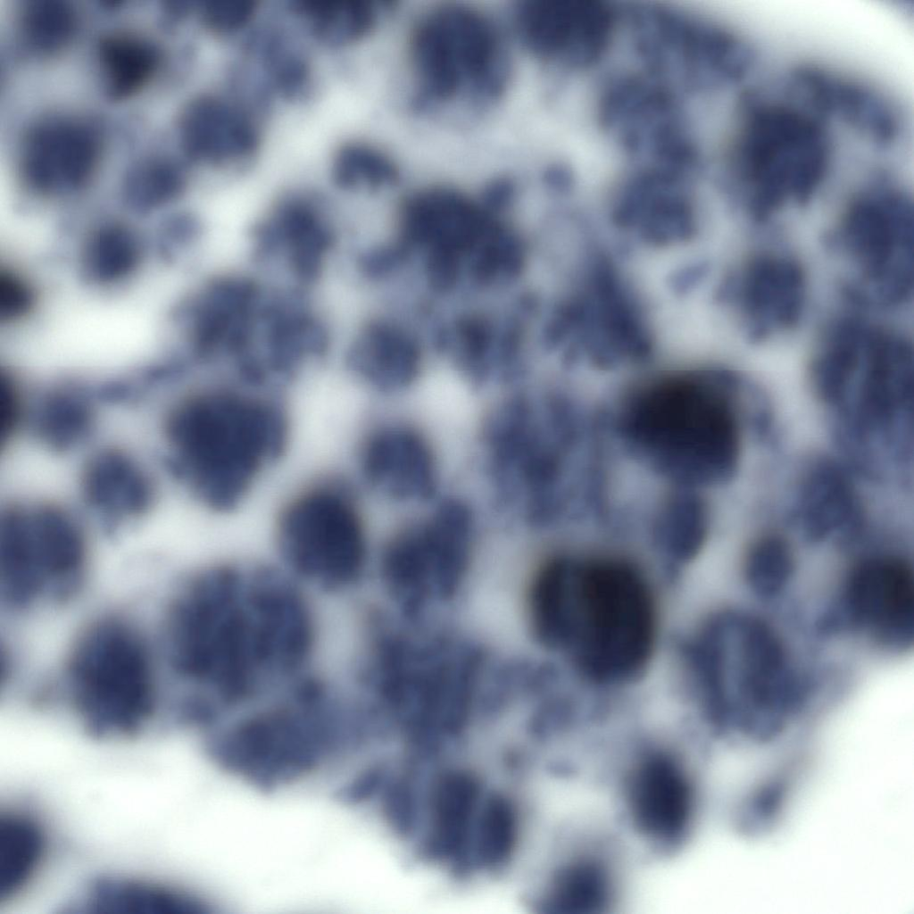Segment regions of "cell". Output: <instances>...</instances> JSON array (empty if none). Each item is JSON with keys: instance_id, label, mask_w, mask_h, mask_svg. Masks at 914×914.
<instances>
[{"instance_id": "obj_1", "label": "cell", "mask_w": 914, "mask_h": 914, "mask_svg": "<svg viewBox=\"0 0 914 914\" xmlns=\"http://www.w3.org/2000/svg\"><path fill=\"white\" fill-rule=\"evenodd\" d=\"M314 635L310 604L285 573L225 563L179 593L169 646L173 668L197 691L188 706L212 721L298 676Z\"/></svg>"}, {"instance_id": "obj_2", "label": "cell", "mask_w": 914, "mask_h": 914, "mask_svg": "<svg viewBox=\"0 0 914 914\" xmlns=\"http://www.w3.org/2000/svg\"><path fill=\"white\" fill-rule=\"evenodd\" d=\"M535 619L544 645L569 652L586 676L602 683L637 676L654 644L648 586L619 560L563 558L537 591Z\"/></svg>"}, {"instance_id": "obj_3", "label": "cell", "mask_w": 914, "mask_h": 914, "mask_svg": "<svg viewBox=\"0 0 914 914\" xmlns=\"http://www.w3.org/2000/svg\"><path fill=\"white\" fill-rule=\"evenodd\" d=\"M238 383L187 396L165 424L171 470L217 511L237 506L287 441L281 403L265 389Z\"/></svg>"}, {"instance_id": "obj_4", "label": "cell", "mask_w": 914, "mask_h": 914, "mask_svg": "<svg viewBox=\"0 0 914 914\" xmlns=\"http://www.w3.org/2000/svg\"><path fill=\"white\" fill-rule=\"evenodd\" d=\"M694 658L708 718L719 732L769 740L803 704L806 682L776 631L756 616L730 611L715 617Z\"/></svg>"}, {"instance_id": "obj_5", "label": "cell", "mask_w": 914, "mask_h": 914, "mask_svg": "<svg viewBox=\"0 0 914 914\" xmlns=\"http://www.w3.org/2000/svg\"><path fill=\"white\" fill-rule=\"evenodd\" d=\"M729 170L747 211L769 218L788 204L812 199L827 177L831 141L811 110L745 99Z\"/></svg>"}, {"instance_id": "obj_6", "label": "cell", "mask_w": 914, "mask_h": 914, "mask_svg": "<svg viewBox=\"0 0 914 914\" xmlns=\"http://www.w3.org/2000/svg\"><path fill=\"white\" fill-rule=\"evenodd\" d=\"M414 106L428 111L462 100L482 108L498 100L509 79L501 35L482 12L461 4L436 8L411 41Z\"/></svg>"}, {"instance_id": "obj_7", "label": "cell", "mask_w": 914, "mask_h": 914, "mask_svg": "<svg viewBox=\"0 0 914 914\" xmlns=\"http://www.w3.org/2000/svg\"><path fill=\"white\" fill-rule=\"evenodd\" d=\"M710 378L661 379L642 393L630 414L632 434L647 448L712 479L732 476L739 428L732 404Z\"/></svg>"}, {"instance_id": "obj_8", "label": "cell", "mask_w": 914, "mask_h": 914, "mask_svg": "<svg viewBox=\"0 0 914 914\" xmlns=\"http://www.w3.org/2000/svg\"><path fill=\"white\" fill-rule=\"evenodd\" d=\"M633 46L648 72L677 94L714 92L751 71L755 51L742 36L701 15L663 5L627 11Z\"/></svg>"}, {"instance_id": "obj_9", "label": "cell", "mask_w": 914, "mask_h": 914, "mask_svg": "<svg viewBox=\"0 0 914 914\" xmlns=\"http://www.w3.org/2000/svg\"><path fill=\"white\" fill-rule=\"evenodd\" d=\"M276 534L285 571L301 585L340 593L362 576L366 528L356 496L341 480L298 493L282 510Z\"/></svg>"}, {"instance_id": "obj_10", "label": "cell", "mask_w": 914, "mask_h": 914, "mask_svg": "<svg viewBox=\"0 0 914 914\" xmlns=\"http://www.w3.org/2000/svg\"><path fill=\"white\" fill-rule=\"evenodd\" d=\"M68 675L75 706L95 735L134 734L153 712L151 660L126 621L107 619L90 627L71 656Z\"/></svg>"}, {"instance_id": "obj_11", "label": "cell", "mask_w": 914, "mask_h": 914, "mask_svg": "<svg viewBox=\"0 0 914 914\" xmlns=\"http://www.w3.org/2000/svg\"><path fill=\"white\" fill-rule=\"evenodd\" d=\"M85 561L82 531L64 509L21 503L1 514L0 596L7 609L66 601L82 583Z\"/></svg>"}, {"instance_id": "obj_12", "label": "cell", "mask_w": 914, "mask_h": 914, "mask_svg": "<svg viewBox=\"0 0 914 914\" xmlns=\"http://www.w3.org/2000/svg\"><path fill=\"white\" fill-rule=\"evenodd\" d=\"M344 240L342 221L323 195L290 189L248 222L245 265L272 284L317 294Z\"/></svg>"}, {"instance_id": "obj_13", "label": "cell", "mask_w": 914, "mask_h": 914, "mask_svg": "<svg viewBox=\"0 0 914 914\" xmlns=\"http://www.w3.org/2000/svg\"><path fill=\"white\" fill-rule=\"evenodd\" d=\"M912 204L907 194L878 178L851 202L834 242L855 270L861 299L904 302L913 284Z\"/></svg>"}, {"instance_id": "obj_14", "label": "cell", "mask_w": 914, "mask_h": 914, "mask_svg": "<svg viewBox=\"0 0 914 914\" xmlns=\"http://www.w3.org/2000/svg\"><path fill=\"white\" fill-rule=\"evenodd\" d=\"M600 123L640 169L686 178L700 165V150L675 92L651 78L622 74L603 87Z\"/></svg>"}, {"instance_id": "obj_15", "label": "cell", "mask_w": 914, "mask_h": 914, "mask_svg": "<svg viewBox=\"0 0 914 914\" xmlns=\"http://www.w3.org/2000/svg\"><path fill=\"white\" fill-rule=\"evenodd\" d=\"M476 517L464 500L447 497L400 528L387 543L382 567L393 594L411 611L452 594L468 566Z\"/></svg>"}, {"instance_id": "obj_16", "label": "cell", "mask_w": 914, "mask_h": 914, "mask_svg": "<svg viewBox=\"0 0 914 914\" xmlns=\"http://www.w3.org/2000/svg\"><path fill=\"white\" fill-rule=\"evenodd\" d=\"M619 785L624 819L646 848L659 856L683 848L698 810L697 785L683 753L664 744L636 746Z\"/></svg>"}, {"instance_id": "obj_17", "label": "cell", "mask_w": 914, "mask_h": 914, "mask_svg": "<svg viewBox=\"0 0 914 914\" xmlns=\"http://www.w3.org/2000/svg\"><path fill=\"white\" fill-rule=\"evenodd\" d=\"M269 292V283L246 265L208 277L183 312L192 358L237 368L252 349Z\"/></svg>"}, {"instance_id": "obj_18", "label": "cell", "mask_w": 914, "mask_h": 914, "mask_svg": "<svg viewBox=\"0 0 914 914\" xmlns=\"http://www.w3.org/2000/svg\"><path fill=\"white\" fill-rule=\"evenodd\" d=\"M823 634L863 631L879 645L905 650L913 642L914 578L903 559L881 555L858 563L818 620Z\"/></svg>"}, {"instance_id": "obj_19", "label": "cell", "mask_w": 914, "mask_h": 914, "mask_svg": "<svg viewBox=\"0 0 914 914\" xmlns=\"http://www.w3.org/2000/svg\"><path fill=\"white\" fill-rule=\"evenodd\" d=\"M316 294L273 287L245 378L270 388L327 358L338 342Z\"/></svg>"}, {"instance_id": "obj_20", "label": "cell", "mask_w": 914, "mask_h": 914, "mask_svg": "<svg viewBox=\"0 0 914 914\" xmlns=\"http://www.w3.org/2000/svg\"><path fill=\"white\" fill-rule=\"evenodd\" d=\"M340 343L347 370L384 395L413 386L432 353L422 321L388 304L362 317Z\"/></svg>"}, {"instance_id": "obj_21", "label": "cell", "mask_w": 914, "mask_h": 914, "mask_svg": "<svg viewBox=\"0 0 914 914\" xmlns=\"http://www.w3.org/2000/svg\"><path fill=\"white\" fill-rule=\"evenodd\" d=\"M615 12L592 0H527L516 12L519 37L536 57L557 66L581 70L608 51Z\"/></svg>"}, {"instance_id": "obj_22", "label": "cell", "mask_w": 914, "mask_h": 914, "mask_svg": "<svg viewBox=\"0 0 914 914\" xmlns=\"http://www.w3.org/2000/svg\"><path fill=\"white\" fill-rule=\"evenodd\" d=\"M361 475L372 490L398 503H430L440 483L438 460L428 436L400 420L382 422L364 436L359 450Z\"/></svg>"}, {"instance_id": "obj_23", "label": "cell", "mask_w": 914, "mask_h": 914, "mask_svg": "<svg viewBox=\"0 0 914 914\" xmlns=\"http://www.w3.org/2000/svg\"><path fill=\"white\" fill-rule=\"evenodd\" d=\"M730 295L748 338L762 341L800 320L806 299L805 275L789 256L759 253L737 271Z\"/></svg>"}, {"instance_id": "obj_24", "label": "cell", "mask_w": 914, "mask_h": 914, "mask_svg": "<svg viewBox=\"0 0 914 914\" xmlns=\"http://www.w3.org/2000/svg\"><path fill=\"white\" fill-rule=\"evenodd\" d=\"M100 145L99 135L91 125L69 117L46 118L24 137L20 154L21 175L39 192L76 189L95 170Z\"/></svg>"}, {"instance_id": "obj_25", "label": "cell", "mask_w": 914, "mask_h": 914, "mask_svg": "<svg viewBox=\"0 0 914 914\" xmlns=\"http://www.w3.org/2000/svg\"><path fill=\"white\" fill-rule=\"evenodd\" d=\"M791 86L818 116L842 120L877 146L887 147L900 134L899 114L890 100L874 87L819 67L802 66Z\"/></svg>"}, {"instance_id": "obj_26", "label": "cell", "mask_w": 914, "mask_h": 914, "mask_svg": "<svg viewBox=\"0 0 914 914\" xmlns=\"http://www.w3.org/2000/svg\"><path fill=\"white\" fill-rule=\"evenodd\" d=\"M179 140L187 155L209 164L244 162L258 150L260 129L242 100L202 94L184 107L179 122Z\"/></svg>"}, {"instance_id": "obj_27", "label": "cell", "mask_w": 914, "mask_h": 914, "mask_svg": "<svg viewBox=\"0 0 914 914\" xmlns=\"http://www.w3.org/2000/svg\"><path fill=\"white\" fill-rule=\"evenodd\" d=\"M577 844L554 866L539 907L545 912L596 914L615 905L619 883L608 844L596 838Z\"/></svg>"}, {"instance_id": "obj_28", "label": "cell", "mask_w": 914, "mask_h": 914, "mask_svg": "<svg viewBox=\"0 0 914 914\" xmlns=\"http://www.w3.org/2000/svg\"><path fill=\"white\" fill-rule=\"evenodd\" d=\"M85 500L108 529L146 513L155 499L154 485L126 452L107 449L87 462L81 478Z\"/></svg>"}, {"instance_id": "obj_29", "label": "cell", "mask_w": 914, "mask_h": 914, "mask_svg": "<svg viewBox=\"0 0 914 914\" xmlns=\"http://www.w3.org/2000/svg\"><path fill=\"white\" fill-rule=\"evenodd\" d=\"M797 517L811 542L854 532L860 519L858 503L849 480L837 467L819 462L811 469L803 484Z\"/></svg>"}, {"instance_id": "obj_30", "label": "cell", "mask_w": 914, "mask_h": 914, "mask_svg": "<svg viewBox=\"0 0 914 914\" xmlns=\"http://www.w3.org/2000/svg\"><path fill=\"white\" fill-rule=\"evenodd\" d=\"M85 907L94 913L200 914L204 905L192 896L148 881L102 877L89 887Z\"/></svg>"}, {"instance_id": "obj_31", "label": "cell", "mask_w": 914, "mask_h": 914, "mask_svg": "<svg viewBox=\"0 0 914 914\" xmlns=\"http://www.w3.org/2000/svg\"><path fill=\"white\" fill-rule=\"evenodd\" d=\"M246 54L258 65L265 95L302 100L311 92L312 71L304 53L279 29H258L249 35Z\"/></svg>"}, {"instance_id": "obj_32", "label": "cell", "mask_w": 914, "mask_h": 914, "mask_svg": "<svg viewBox=\"0 0 914 914\" xmlns=\"http://www.w3.org/2000/svg\"><path fill=\"white\" fill-rule=\"evenodd\" d=\"M99 57L105 91L119 99L135 93L149 80L160 63L161 51L146 37L116 34L102 41Z\"/></svg>"}, {"instance_id": "obj_33", "label": "cell", "mask_w": 914, "mask_h": 914, "mask_svg": "<svg viewBox=\"0 0 914 914\" xmlns=\"http://www.w3.org/2000/svg\"><path fill=\"white\" fill-rule=\"evenodd\" d=\"M293 9L311 35L330 46H345L363 37L378 18L377 7L365 0H298Z\"/></svg>"}, {"instance_id": "obj_34", "label": "cell", "mask_w": 914, "mask_h": 914, "mask_svg": "<svg viewBox=\"0 0 914 914\" xmlns=\"http://www.w3.org/2000/svg\"><path fill=\"white\" fill-rule=\"evenodd\" d=\"M44 850V834L32 817L21 812L1 815L0 900L10 898L27 883Z\"/></svg>"}, {"instance_id": "obj_35", "label": "cell", "mask_w": 914, "mask_h": 914, "mask_svg": "<svg viewBox=\"0 0 914 914\" xmlns=\"http://www.w3.org/2000/svg\"><path fill=\"white\" fill-rule=\"evenodd\" d=\"M469 845L476 865L501 869L511 858L519 835V813L509 798L491 794L475 820Z\"/></svg>"}, {"instance_id": "obj_36", "label": "cell", "mask_w": 914, "mask_h": 914, "mask_svg": "<svg viewBox=\"0 0 914 914\" xmlns=\"http://www.w3.org/2000/svg\"><path fill=\"white\" fill-rule=\"evenodd\" d=\"M90 396L74 388L52 392L40 403L36 413L39 436L54 449H70L88 436L94 412Z\"/></svg>"}, {"instance_id": "obj_37", "label": "cell", "mask_w": 914, "mask_h": 914, "mask_svg": "<svg viewBox=\"0 0 914 914\" xmlns=\"http://www.w3.org/2000/svg\"><path fill=\"white\" fill-rule=\"evenodd\" d=\"M334 185L346 192L376 191L393 186L398 170L381 150L362 142H347L334 153L330 163Z\"/></svg>"}, {"instance_id": "obj_38", "label": "cell", "mask_w": 914, "mask_h": 914, "mask_svg": "<svg viewBox=\"0 0 914 914\" xmlns=\"http://www.w3.org/2000/svg\"><path fill=\"white\" fill-rule=\"evenodd\" d=\"M794 561L790 546L777 536H765L750 549L744 561V578L749 588L762 599L782 593L790 582Z\"/></svg>"}, {"instance_id": "obj_39", "label": "cell", "mask_w": 914, "mask_h": 914, "mask_svg": "<svg viewBox=\"0 0 914 914\" xmlns=\"http://www.w3.org/2000/svg\"><path fill=\"white\" fill-rule=\"evenodd\" d=\"M21 23L27 43L38 52L50 53L70 41L76 13L62 0H31L22 9Z\"/></svg>"}, {"instance_id": "obj_40", "label": "cell", "mask_w": 914, "mask_h": 914, "mask_svg": "<svg viewBox=\"0 0 914 914\" xmlns=\"http://www.w3.org/2000/svg\"><path fill=\"white\" fill-rule=\"evenodd\" d=\"M183 186L180 168L173 162L157 158L143 161L130 170L125 192L131 204L149 209L173 198Z\"/></svg>"}, {"instance_id": "obj_41", "label": "cell", "mask_w": 914, "mask_h": 914, "mask_svg": "<svg viewBox=\"0 0 914 914\" xmlns=\"http://www.w3.org/2000/svg\"><path fill=\"white\" fill-rule=\"evenodd\" d=\"M138 249L132 234L120 227H108L94 236L86 252V269L98 280H112L129 272L137 261Z\"/></svg>"}, {"instance_id": "obj_42", "label": "cell", "mask_w": 914, "mask_h": 914, "mask_svg": "<svg viewBox=\"0 0 914 914\" xmlns=\"http://www.w3.org/2000/svg\"><path fill=\"white\" fill-rule=\"evenodd\" d=\"M255 12L251 0H207L201 6L202 19L212 30L231 34L245 29Z\"/></svg>"}, {"instance_id": "obj_43", "label": "cell", "mask_w": 914, "mask_h": 914, "mask_svg": "<svg viewBox=\"0 0 914 914\" xmlns=\"http://www.w3.org/2000/svg\"><path fill=\"white\" fill-rule=\"evenodd\" d=\"M32 294L17 278L6 274L0 279V315L12 319L22 315L32 304Z\"/></svg>"}, {"instance_id": "obj_44", "label": "cell", "mask_w": 914, "mask_h": 914, "mask_svg": "<svg viewBox=\"0 0 914 914\" xmlns=\"http://www.w3.org/2000/svg\"><path fill=\"white\" fill-rule=\"evenodd\" d=\"M20 398L14 385L9 378L0 382V436L1 440L8 438L20 420Z\"/></svg>"}]
</instances>
